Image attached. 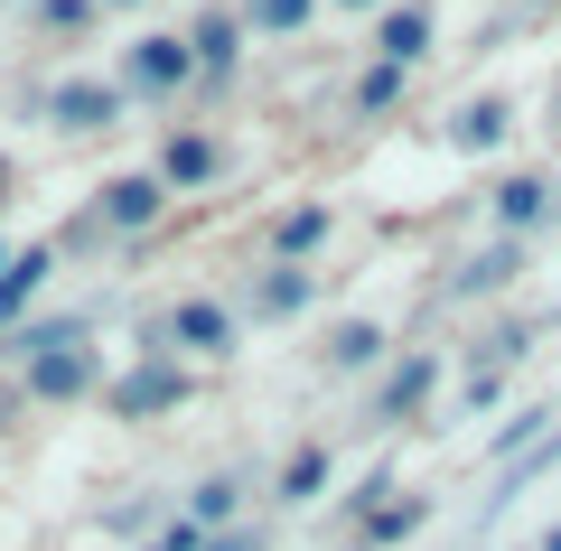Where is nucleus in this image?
<instances>
[{
  "mask_svg": "<svg viewBox=\"0 0 561 551\" xmlns=\"http://www.w3.org/2000/svg\"><path fill=\"white\" fill-rule=\"evenodd\" d=\"M169 336H179V346H225V309L216 299H187V309L169 318Z\"/></svg>",
  "mask_w": 561,
  "mask_h": 551,
  "instance_id": "ddd939ff",
  "label": "nucleus"
},
{
  "mask_svg": "<svg viewBox=\"0 0 561 551\" xmlns=\"http://www.w3.org/2000/svg\"><path fill=\"white\" fill-rule=\"evenodd\" d=\"M375 47H383V66H412L421 47H431V10H383Z\"/></svg>",
  "mask_w": 561,
  "mask_h": 551,
  "instance_id": "1a4fd4ad",
  "label": "nucleus"
},
{
  "mask_svg": "<svg viewBox=\"0 0 561 551\" xmlns=\"http://www.w3.org/2000/svg\"><path fill=\"white\" fill-rule=\"evenodd\" d=\"M187 76H197V47H179V38H140L131 47V84H150V94H169Z\"/></svg>",
  "mask_w": 561,
  "mask_h": 551,
  "instance_id": "7ed1b4c3",
  "label": "nucleus"
},
{
  "mask_svg": "<svg viewBox=\"0 0 561 551\" xmlns=\"http://www.w3.org/2000/svg\"><path fill=\"white\" fill-rule=\"evenodd\" d=\"M542 216H552V177H505V187H496V225H505V243L534 234Z\"/></svg>",
  "mask_w": 561,
  "mask_h": 551,
  "instance_id": "20e7f679",
  "label": "nucleus"
},
{
  "mask_svg": "<svg viewBox=\"0 0 561 551\" xmlns=\"http://www.w3.org/2000/svg\"><path fill=\"white\" fill-rule=\"evenodd\" d=\"M84 383H94V355H84V336H76V328H66L57 346L28 355V393H38V402H66V393H84Z\"/></svg>",
  "mask_w": 561,
  "mask_h": 551,
  "instance_id": "f257e3e1",
  "label": "nucleus"
},
{
  "mask_svg": "<svg viewBox=\"0 0 561 551\" xmlns=\"http://www.w3.org/2000/svg\"><path fill=\"white\" fill-rule=\"evenodd\" d=\"M0 272H10V262H0Z\"/></svg>",
  "mask_w": 561,
  "mask_h": 551,
  "instance_id": "393cba45",
  "label": "nucleus"
},
{
  "mask_svg": "<svg viewBox=\"0 0 561 551\" xmlns=\"http://www.w3.org/2000/svg\"><path fill=\"white\" fill-rule=\"evenodd\" d=\"M187 47H197L206 76H225V66H234V20H197V38H187Z\"/></svg>",
  "mask_w": 561,
  "mask_h": 551,
  "instance_id": "f3484780",
  "label": "nucleus"
},
{
  "mask_svg": "<svg viewBox=\"0 0 561 551\" xmlns=\"http://www.w3.org/2000/svg\"><path fill=\"white\" fill-rule=\"evenodd\" d=\"M328 355H337V365H375V355H383V328H365V318H356V328L328 336Z\"/></svg>",
  "mask_w": 561,
  "mask_h": 551,
  "instance_id": "a211bd4d",
  "label": "nucleus"
},
{
  "mask_svg": "<svg viewBox=\"0 0 561 551\" xmlns=\"http://www.w3.org/2000/svg\"><path fill=\"white\" fill-rule=\"evenodd\" d=\"M542 551H561V524H552V532H542Z\"/></svg>",
  "mask_w": 561,
  "mask_h": 551,
  "instance_id": "b1692460",
  "label": "nucleus"
},
{
  "mask_svg": "<svg viewBox=\"0 0 561 551\" xmlns=\"http://www.w3.org/2000/svg\"><path fill=\"white\" fill-rule=\"evenodd\" d=\"M38 280H47V253H38V243H28V253L10 262V272H0V318L20 309V299H38Z\"/></svg>",
  "mask_w": 561,
  "mask_h": 551,
  "instance_id": "2eb2a0df",
  "label": "nucleus"
},
{
  "mask_svg": "<svg viewBox=\"0 0 561 551\" xmlns=\"http://www.w3.org/2000/svg\"><path fill=\"white\" fill-rule=\"evenodd\" d=\"M272 243H280V253H309V243H328V206H290V216L272 225Z\"/></svg>",
  "mask_w": 561,
  "mask_h": 551,
  "instance_id": "dca6fc26",
  "label": "nucleus"
},
{
  "mask_svg": "<svg viewBox=\"0 0 561 551\" xmlns=\"http://www.w3.org/2000/svg\"><path fill=\"white\" fill-rule=\"evenodd\" d=\"M505 131H515V103H496V94L459 103V122H449V140H459V150H505Z\"/></svg>",
  "mask_w": 561,
  "mask_h": 551,
  "instance_id": "39448f33",
  "label": "nucleus"
},
{
  "mask_svg": "<svg viewBox=\"0 0 561 551\" xmlns=\"http://www.w3.org/2000/svg\"><path fill=\"white\" fill-rule=\"evenodd\" d=\"M262 309H309V272H272V290H262Z\"/></svg>",
  "mask_w": 561,
  "mask_h": 551,
  "instance_id": "412c9836",
  "label": "nucleus"
},
{
  "mask_svg": "<svg viewBox=\"0 0 561 551\" xmlns=\"http://www.w3.org/2000/svg\"><path fill=\"white\" fill-rule=\"evenodd\" d=\"M47 113L76 122V131H94V122H113V113H122V94H113V84H57V94H47Z\"/></svg>",
  "mask_w": 561,
  "mask_h": 551,
  "instance_id": "0eeeda50",
  "label": "nucleus"
},
{
  "mask_svg": "<svg viewBox=\"0 0 561 551\" xmlns=\"http://www.w3.org/2000/svg\"><path fill=\"white\" fill-rule=\"evenodd\" d=\"M179 393H187L179 365H140V375H122V383H113V412H122V421H140V412H169Z\"/></svg>",
  "mask_w": 561,
  "mask_h": 551,
  "instance_id": "f03ea898",
  "label": "nucleus"
},
{
  "mask_svg": "<svg viewBox=\"0 0 561 551\" xmlns=\"http://www.w3.org/2000/svg\"><path fill=\"white\" fill-rule=\"evenodd\" d=\"M431 383H440V355H402L393 375H383V421H402L421 393H431Z\"/></svg>",
  "mask_w": 561,
  "mask_h": 551,
  "instance_id": "6e6552de",
  "label": "nucleus"
},
{
  "mask_svg": "<svg viewBox=\"0 0 561 551\" xmlns=\"http://www.w3.org/2000/svg\"><path fill=\"white\" fill-rule=\"evenodd\" d=\"M243 20H253V28H300L309 0H243Z\"/></svg>",
  "mask_w": 561,
  "mask_h": 551,
  "instance_id": "aec40b11",
  "label": "nucleus"
},
{
  "mask_svg": "<svg viewBox=\"0 0 561 551\" xmlns=\"http://www.w3.org/2000/svg\"><path fill=\"white\" fill-rule=\"evenodd\" d=\"M421 514H431L421 495H393V505H375V514H365V542H402V532H421Z\"/></svg>",
  "mask_w": 561,
  "mask_h": 551,
  "instance_id": "4468645a",
  "label": "nucleus"
},
{
  "mask_svg": "<svg viewBox=\"0 0 561 551\" xmlns=\"http://www.w3.org/2000/svg\"><path fill=\"white\" fill-rule=\"evenodd\" d=\"M319 486H328V449H300L280 468V505H319Z\"/></svg>",
  "mask_w": 561,
  "mask_h": 551,
  "instance_id": "f8f14e48",
  "label": "nucleus"
},
{
  "mask_svg": "<svg viewBox=\"0 0 561 551\" xmlns=\"http://www.w3.org/2000/svg\"><path fill=\"white\" fill-rule=\"evenodd\" d=\"M160 169L179 177V187H197V177H216V140H197V131H179V140H169V150H160Z\"/></svg>",
  "mask_w": 561,
  "mask_h": 551,
  "instance_id": "9b49d317",
  "label": "nucleus"
},
{
  "mask_svg": "<svg viewBox=\"0 0 561 551\" xmlns=\"http://www.w3.org/2000/svg\"><path fill=\"white\" fill-rule=\"evenodd\" d=\"M393 94H402V66H383V57H375V66H365V84H356V103H365V113H383Z\"/></svg>",
  "mask_w": 561,
  "mask_h": 551,
  "instance_id": "6ab92c4d",
  "label": "nucleus"
},
{
  "mask_svg": "<svg viewBox=\"0 0 561 551\" xmlns=\"http://www.w3.org/2000/svg\"><path fill=\"white\" fill-rule=\"evenodd\" d=\"M103 216L113 225H150L160 216V177H113V187H103Z\"/></svg>",
  "mask_w": 561,
  "mask_h": 551,
  "instance_id": "9d476101",
  "label": "nucleus"
},
{
  "mask_svg": "<svg viewBox=\"0 0 561 551\" xmlns=\"http://www.w3.org/2000/svg\"><path fill=\"white\" fill-rule=\"evenodd\" d=\"M225 514H234V486H225V477H216V486H197V524H225Z\"/></svg>",
  "mask_w": 561,
  "mask_h": 551,
  "instance_id": "4be33fe9",
  "label": "nucleus"
},
{
  "mask_svg": "<svg viewBox=\"0 0 561 551\" xmlns=\"http://www.w3.org/2000/svg\"><path fill=\"white\" fill-rule=\"evenodd\" d=\"M206 551H262V542H253V532H225V542H206Z\"/></svg>",
  "mask_w": 561,
  "mask_h": 551,
  "instance_id": "5701e85b",
  "label": "nucleus"
},
{
  "mask_svg": "<svg viewBox=\"0 0 561 551\" xmlns=\"http://www.w3.org/2000/svg\"><path fill=\"white\" fill-rule=\"evenodd\" d=\"M524 272V243H486L478 262H459V280H449V299H478V290H505V280Z\"/></svg>",
  "mask_w": 561,
  "mask_h": 551,
  "instance_id": "423d86ee",
  "label": "nucleus"
}]
</instances>
